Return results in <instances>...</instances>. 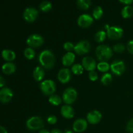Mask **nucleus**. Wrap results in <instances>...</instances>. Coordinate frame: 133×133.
Segmentation results:
<instances>
[{
	"label": "nucleus",
	"mask_w": 133,
	"mask_h": 133,
	"mask_svg": "<svg viewBox=\"0 0 133 133\" xmlns=\"http://www.w3.org/2000/svg\"><path fill=\"white\" fill-rule=\"evenodd\" d=\"M39 61L42 66L46 69H51L54 66L55 58L53 52L49 49H45L40 53L38 57Z\"/></svg>",
	"instance_id": "1"
},
{
	"label": "nucleus",
	"mask_w": 133,
	"mask_h": 133,
	"mask_svg": "<svg viewBox=\"0 0 133 133\" xmlns=\"http://www.w3.org/2000/svg\"><path fill=\"white\" fill-rule=\"evenodd\" d=\"M96 54L97 58L102 62L109 59L113 55L112 49L107 45L101 44L98 45L96 49Z\"/></svg>",
	"instance_id": "2"
},
{
	"label": "nucleus",
	"mask_w": 133,
	"mask_h": 133,
	"mask_svg": "<svg viewBox=\"0 0 133 133\" xmlns=\"http://www.w3.org/2000/svg\"><path fill=\"white\" fill-rule=\"evenodd\" d=\"M44 126V122L39 116H32L29 118L26 122V127L28 129L32 131L40 129Z\"/></svg>",
	"instance_id": "3"
},
{
	"label": "nucleus",
	"mask_w": 133,
	"mask_h": 133,
	"mask_svg": "<svg viewBox=\"0 0 133 133\" xmlns=\"http://www.w3.org/2000/svg\"><path fill=\"white\" fill-rule=\"evenodd\" d=\"M107 29V35L108 37L113 40H118L122 36L123 34V29L117 26H109L105 25Z\"/></svg>",
	"instance_id": "4"
},
{
	"label": "nucleus",
	"mask_w": 133,
	"mask_h": 133,
	"mask_svg": "<svg viewBox=\"0 0 133 133\" xmlns=\"http://www.w3.org/2000/svg\"><path fill=\"white\" fill-rule=\"evenodd\" d=\"M40 87L42 92L47 96H51L56 90L55 83L51 79H47L42 82L40 83Z\"/></svg>",
	"instance_id": "5"
},
{
	"label": "nucleus",
	"mask_w": 133,
	"mask_h": 133,
	"mask_svg": "<svg viewBox=\"0 0 133 133\" xmlns=\"http://www.w3.org/2000/svg\"><path fill=\"white\" fill-rule=\"evenodd\" d=\"M77 97V92L75 88L72 87L67 88L63 92L62 94V100L65 103L71 104L76 100Z\"/></svg>",
	"instance_id": "6"
},
{
	"label": "nucleus",
	"mask_w": 133,
	"mask_h": 133,
	"mask_svg": "<svg viewBox=\"0 0 133 133\" xmlns=\"http://www.w3.org/2000/svg\"><path fill=\"white\" fill-rule=\"evenodd\" d=\"M44 38L38 34H33L27 38L26 42L31 48H38L44 43Z\"/></svg>",
	"instance_id": "7"
},
{
	"label": "nucleus",
	"mask_w": 133,
	"mask_h": 133,
	"mask_svg": "<svg viewBox=\"0 0 133 133\" xmlns=\"http://www.w3.org/2000/svg\"><path fill=\"white\" fill-rule=\"evenodd\" d=\"M110 70L112 72L116 75H121L125 70V66L123 61L116 60L110 64Z\"/></svg>",
	"instance_id": "8"
},
{
	"label": "nucleus",
	"mask_w": 133,
	"mask_h": 133,
	"mask_svg": "<svg viewBox=\"0 0 133 133\" xmlns=\"http://www.w3.org/2000/svg\"><path fill=\"white\" fill-rule=\"evenodd\" d=\"M90 47V43L88 40H81L75 45L74 51L78 55H83L89 51Z\"/></svg>",
	"instance_id": "9"
},
{
	"label": "nucleus",
	"mask_w": 133,
	"mask_h": 133,
	"mask_svg": "<svg viewBox=\"0 0 133 133\" xmlns=\"http://www.w3.org/2000/svg\"><path fill=\"white\" fill-rule=\"evenodd\" d=\"M38 12L34 7H27L23 12V18L27 22H32L38 16Z\"/></svg>",
	"instance_id": "10"
},
{
	"label": "nucleus",
	"mask_w": 133,
	"mask_h": 133,
	"mask_svg": "<svg viewBox=\"0 0 133 133\" xmlns=\"http://www.w3.org/2000/svg\"><path fill=\"white\" fill-rule=\"evenodd\" d=\"M93 22V17L88 14H83L79 16L77 19V23L80 27H89Z\"/></svg>",
	"instance_id": "11"
},
{
	"label": "nucleus",
	"mask_w": 133,
	"mask_h": 133,
	"mask_svg": "<svg viewBox=\"0 0 133 133\" xmlns=\"http://www.w3.org/2000/svg\"><path fill=\"white\" fill-rule=\"evenodd\" d=\"M87 118L88 122L91 124H97L101 121L102 114L98 110H94L87 114Z\"/></svg>",
	"instance_id": "12"
},
{
	"label": "nucleus",
	"mask_w": 133,
	"mask_h": 133,
	"mask_svg": "<svg viewBox=\"0 0 133 133\" xmlns=\"http://www.w3.org/2000/svg\"><path fill=\"white\" fill-rule=\"evenodd\" d=\"M57 77L59 81L62 83H67L70 81L71 77V74L68 68H62L59 70L57 75Z\"/></svg>",
	"instance_id": "13"
},
{
	"label": "nucleus",
	"mask_w": 133,
	"mask_h": 133,
	"mask_svg": "<svg viewBox=\"0 0 133 133\" xmlns=\"http://www.w3.org/2000/svg\"><path fill=\"white\" fill-rule=\"evenodd\" d=\"M88 126L87 121L84 119L79 118L76 119L73 124V129L75 132H82L85 131Z\"/></svg>",
	"instance_id": "14"
},
{
	"label": "nucleus",
	"mask_w": 133,
	"mask_h": 133,
	"mask_svg": "<svg viewBox=\"0 0 133 133\" xmlns=\"http://www.w3.org/2000/svg\"><path fill=\"white\" fill-rule=\"evenodd\" d=\"M12 92L8 87L2 88L0 90V100L3 103L9 102L12 98Z\"/></svg>",
	"instance_id": "15"
},
{
	"label": "nucleus",
	"mask_w": 133,
	"mask_h": 133,
	"mask_svg": "<svg viewBox=\"0 0 133 133\" xmlns=\"http://www.w3.org/2000/svg\"><path fill=\"white\" fill-rule=\"evenodd\" d=\"M82 64L84 68L88 71H93L96 68V62L94 58L91 57H84L82 60Z\"/></svg>",
	"instance_id": "16"
},
{
	"label": "nucleus",
	"mask_w": 133,
	"mask_h": 133,
	"mask_svg": "<svg viewBox=\"0 0 133 133\" xmlns=\"http://www.w3.org/2000/svg\"><path fill=\"white\" fill-rule=\"evenodd\" d=\"M61 114L64 118L68 119H71L74 116V110L71 106L69 105H64L61 107Z\"/></svg>",
	"instance_id": "17"
},
{
	"label": "nucleus",
	"mask_w": 133,
	"mask_h": 133,
	"mask_svg": "<svg viewBox=\"0 0 133 133\" xmlns=\"http://www.w3.org/2000/svg\"><path fill=\"white\" fill-rule=\"evenodd\" d=\"M75 58V55L72 52H67L62 58V64L66 66H70L74 62Z\"/></svg>",
	"instance_id": "18"
},
{
	"label": "nucleus",
	"mask_w": 133,
	"mask_h": 133,
	"mask_svg": "<svg viewBox=\"0 0 133 133\" xmlns=\"http://www.w3.org/2000/svg\"><path fill=\"white\" fill-rule=\"evenodd\" d=\"M16 66L12 62H6L2 66V71L4 74H12L16 71Z\"/></svg>",
	"instance_id": "19"
},
{
	"label": "nucleus",
	"mask_w": 133,
	"mask_h": 133,
	"mask_svg": "<svg viewBox=\"0 0 133 133\" xmlns=\"http://www.w3.org/2000/svg\"><path fill=\"white\" fill-rule=\"evenodd\" d=\"M44 70L40 66H37L33 71V77L36 81H40L44 77Z\"/></svg>",
	"instance_id": "20"
},
{
	"label": "nucleus",
	"mask_w": 133,
	"mask_h": 133,
	"mask_svg": "<svg viewBox=\"0 0 133 133\" xmlns=\"http://www.w3.org/2000/svg\"><path fill=\"white\" fill-rule=\"evenodd\" d=\"M1 55L3 58L7 61H12L16 58L15 53L10 49H4L2 51Z\"/></svg>",
	"instance_id": "21"
},
{
	"label": "nucleus",
	"mask_w": 133,
	"mask_h": 133,
	"mask_svg": "<svg viewBox=\"0 0 133 133\" xmlns=\"http://www.w3.org/2000/svg\"><path fill=\"white\" fill-rule=\"evenodd\" d=\"M133 14V7L131 5H126L122 10V15L123 18H129Z\"/></svg>",
	"instance_id": "22"
},
{
	"label": "nucleus",
	"mask_w": 133,
	"mask_h": 133,
	"mask_svg": "<svg viewBox=\"0 0 133 133\" xmlns=\"http://www.w3.org/2000/svg\"><path fill=\"white\" fill-rule=\"evenodd\" d=\"M49 101L53 105H59L62 102V98L57 94H53L49 97Z\"/></svg>",
	"instance_id": "23"
},
{
	"label": "nucleus",
	"mask_w": 133,
	"mask_h": 133,
	"mask_svg": "<svg viewBox=\"0 0 133 133\" xmlns=\"http://www.w3.org/2000/svg\"><path fill=\"white\" fill-rule=\"evenodd\" d=\"M107 35V32L105 31L101 30V31H99L96 32V35H95L94 38L97 42H102L105 39Z\"/></svg>",
	"instance_id": "24"
},
{
	"label": "nucleus",
	"mask_w": 133,
	"mask_h": 133,
	"mask_svg": "<svg viewBox=\"0 0 133 133\" xmlns=\"http://www.w3.org/2000/svg\"><path fill=\"white\" fill-rule=\"evenodd\" d=\"M78 6L83 10L88 9L91 5L90 0H78L77 1Z\"/></svg>",
	"instance_id": "25"
},
{
	"label": "nucleus",
	"mask_w": 133,
	"mask_h": 133,
	"mask_svg": "<svg viewBox=\"0 0 133 133\" xmlns=\"http://www.w3.org/2000/svg\"><path fill=\"white\" fill-rule=\"evenodd\" d=\"M52 8V4L49 1H44L40 4V9L43 12H48Z\"/></svg>",
	"instance_id": "26"
},
{
	"label": "nucleus",
	"mask_w": 133,
	"mask_h": 133,
	"mask_svg": "<svg viewBox=\"0 0 133 133\" xmlns=\"http://www.w3.org/2000/svg\"><path fill=\"white\" fill-rule=\"evenodd\" d=\"M83 68L84 67L83 66V65L80 64H75L71 67V71L75 75H81L83 74Z\"/></svg>",
	"instance_id": "27"
},
{
	"label": "nucleus",
	"mask_w": 133,
	"mask_h": 133,
	"mask_svg": "<svg viewBox=\"0 0 133 133\" xmlns=\"http://www.w3.org/2000/svg\"><path fill=\"white\" fill-rule=\"evenodd\" d=\"M97 68L98 70L102 72H106L109 71V69H110V65L107 62H101L97 65Z\"/></svg>",
	"instance_id": "28"
},
{
	"label": "nucleus",
	"mask_w": 133,
	"mask_h": 133,
	"mask_svg": "<svg viewBox=\"0 0 133 133\" xmlns=\"http://www.w3.org/2000/svg\"><path fill=\"white\" fill-rule=\"evenodd\" d=\"M92 14H93V16L95 19H99V18H101L103 14V11L102 8L100 6H96V7L94 9Z\"/></svg>",
	"instance_id": "29"
},
{
	"label": "nucleus",
	"mask_w": 133,
	"mask_h": 133,
	"mask_svg": "<svg viewBox=\"0 0 133 133\" xmlns=\"http://www.w3.org/2000/svg\"><path fill=\"white\" fill-rule=\"evenodd\" d=\"M112 79V77L111 74L109 73H106L102 75L101 78V81L103 84L107 85L111 83Z\"/></svg>",
	"instance_id": "30"
},
{
	"label": "nucleus",
	"mask_w": 133,
	"mask_h": 133,
	"mask_svg": "<svg viewBox=\"0 0 133 133\" xmlns=\"http://www.w3.org/2000/svg\"><path fill=\"white\" fill-rule=\"evenodd\" d=\"M24 55L28 59H32L35 57V51L32 48H27L24 50Z\"/></svg>",
	"instance_id": "31"
},
{
	"label": "nucleus",
	"mask_w": 133,
	"mask_h": 133,
	"mask_svg": "<svg viewBox=\"0 0 133 133\" xmlns=\"http://www.w3.org/2000/svg\"><path fill=\"white\" fill-rule=\"evenodd\" d=\"M125 49V47L122 44H116L113 46V50L116 53H122Z\"/></svg>",
	"instance_id": "32"
},
{
	"label": "nucleus",
	"mask_w": 133,
	"mask_h": 133,
	"mask_svg": "<svg viewBox=\"0 0 133 133\" xmlns=\"http://www.w3.org/2000/svg\"><path fill=\"white\" fill-rule=\"evenodd\" d=\"M63 47L66 51L70 52V51H71L72 49H74L75 45H74V44L71 43V42H65L64 44Z\"/></svg>",
	"instance_id": "33"
},
{
	"label": "nucleus",
	"mask_w": 133,
	"mask_h": 133,
	"mask_svg": "<svg viewBox=\"0 0 133 133\" xmlns=\"http://www.w3.org/2000/svg\"><path fill=\"white\" fill-rule=\"evenodd\" d=\"M88 77H89L91 81H94L97 80V78H98V75H97V73L96 72V71L93 70V71H90L89 74H88Z\"/></svg>",
	"instance_id": "34"
},
{
	"label": "nucleus",
	"mask_w": 133,
	"mask_h": 133,
	"mask_svg": "<svg viewBox=\"0 0 133 133\" xmlns=\"http://www.w3.org/2000/svg\"><path fill=\"white\" fill-rule=\"evenodd\" d=\"M47 120H48V122L49 123V124L53 125V124H55V123H57V118L55 115H50L48 116Z\"/></svg>",
	"instance_id": "35"
},
{
	"label": "nucleus",
	"mask_w": 133,
	"mask_h": 133,
	"mask_svg": "<svg viewBox=\"0 0 133 133\" xmlns=\"http://www.w3.org/2000/svg\"><path fill=\"white\" fill-rule=\"evenodd\" d=\"M127 131L130 133H133V118L130 119L127 124Z\"/></svg>",
	"instance_id": "36"
},
{
	"label": "nucleus",
	"mask_w": 133,
	"mask_h": 133,
	"mask_svg": "<svg viewBox=\"0 0 133 133\" xmlns=\"http://www.w3.org/2000/svg\"><path fill=\"white\" fill-rule=\"evenodd\" d=\"M127 48L129 52L131 53V54H133V40H130V41L129 42L128 44H127Z\"/></svg>",
	"instance_id": "37"
},
{
	"label": "nucleus",
	"mask_w": 133,
	"mask_h": 133,
	"mask_svg": "<svg viewBox=\"0 0 133 133\" xmlns=\"http://www.w3.org/2000/svg\"><path fill=\"white\" fill-rule=\"evenodd\" d=\"M121 3H124L126 5H131V4L133 3V1L132 0H120Z\"/></svg>",
	"instance_id": "38"
},
{
	"label": "nucleus",
	"mask_w": 133,
	"mask_h": 133,
	"mask_svg": "<svg viewBox=\"0 0 133 133\" xmlns=\"http://www.w3.org/2000/svg\"><path fill=\"white\" fill-rule=\"evenodd\" d=\"M5 79H3V77H0V87H1V88H3V86L5 85Z\"/></svg>",
	"instance_id": "39"
},
{
	"label": "nucleus",
	"mask_w": 133,
	"mask_h": 133,
	"mask_svg": "<svg viewBox=\"0 0 133 133\" xmlns=\"http://www.w3.org/2000/svg\"><path fill=\"white\" fill-rule=\"evenodd\" d=\"M0 133H7V131H6V129L5 127L1 126L0 127Z\"/></svg>",
	"instance_id": "40"
},
{
	"label": "nucleus",
	"mask_w": 133,
	"mask_h": 133,
	"mask_svg": "<svg viewBox=\"0 0 133 133\" xmlns=\"http://www.w3.org/2000/svg\"><path fill=\"white\" fill-rule=\"evenodd\" d=\"M51 133H62L60 131L59 129H53V131L51 132Z\"/></svg>",
	"instance_id": "41"
},
{
	"label": "nucleus",
	"mask_w": 133,
	"mask_h": 133,
	"mask_svg": "<svg viewBox=\"0 0 133 133\" xmlns=\"http://www.w3.org/2000/svg\"><path fill=\"white\" fill-rule=\"evenodd\" d=\"M38 133H51V132H49L47 129H42L39 131Z\"/></svg>",
	"instance_id": "42"
},
{
	"label": "nucleus",
	"mask_w": 133,
	"mask_h": 133,
	"mask_svg": "<svg viewBox=\"0 0 133 133\" xmlns=\"http://www.w3.org/2000/svg\"><path fill=\"white\" fill-rule=\"evenodd\" d=\"M65 133H74V132H73L72 131H70V130H67V131H66Z\"/></svg>",
	"instance_id": "43"
}]
</instances>
